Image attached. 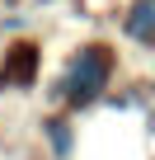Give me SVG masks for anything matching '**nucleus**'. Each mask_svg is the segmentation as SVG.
<instances>
[{
	"mask_svg": "<svg viewBox=\"0 0 155 160\" xmlns=\"http://www.w3.org/2000/svg\"><path fill=\"white\" fill-rule=\"evenodd\" d=\"M108 71H113L108 47H85V52H75V57H70V66H66V80H61L66 99L90 104V99L108 85Z\"/></svg>",
	"mask_w": 155,
	"mask_h": 160,
	"instance_id": "1",
	"label": "nucleus"
},
{
	"mask_svg": "<svg viewBox=\"0 0 155 160\" xmlns=\"http://www.w3.org/2000/svg\"><path fill=\"white\" fill-rule=\"evenodd\" d=\"M127 33H132L136 42H150V38H155V5H150V0H141V5L127 14Z\"/></svg>",
	"mask_w": 155,
	"mask_h": 160,
	"instance_id": "2",
	"label": "nucleus"
},
{
	"mask_svg": "<svg viewBox=\"0 0 155 160\" xmlns=\"http://www.w3.org/2000/svg\"><path fill=\"white\" fill-rule=\"evenodd\" d=\"M33 71H38V52H33V47H14V57H10V66H5V85H14V80H33Z\"/></svg>",
	"mask_w": 155,
	"mask_h": 160,
	"instance_id": "3",
	"label": "nucleus"
},
{
	"mask_svg": "<svg viewBox=\"0 0 155 160\" xmlns=\"http://www.w3.org/2000/svg\"><path fill=\"white\" fill-rule=\"evenodd\" d=\"M47 137H52V151H56V155L70 151V127H66V122H47Z\"/></svg>",
	"mask_w": 155,
	"mask_h": 160,
	"instance_id": "4",
	"label": "nucleus"
}]
</instances>
